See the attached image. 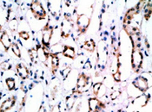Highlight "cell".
Here are the masks:
<instances>
[{"label":"cell","instance_id":"1","mask_svg":"<svg viewBox=\"0 0 152 112\" xmlns=\"http://www.w3.org/2000/svg\"><path fill=\"white\" fill-rule=\"evenodd\" d=\"M130 63L131 68L134 71L135 73H139L142 68L143 63V55L139 48L137 47H132L131 56H130Z\"/></svg>","mask_w":152,"mask_h":112},{"label":"cell","instance_id":"2","mask_svg":"<svg viewBox=\"0 0 152 112\" xmlns=\"http://www.w3.org/2000/svg\"><path fill=\"white\" fill-rule=\"evenodd\" d=\"M53 33H54V26L48 22L46 25L42 29V40H41V45L48 52H49V48L50 47Z\"/></svg>","mask_w":152,"mask_h":112},{"label":"cell","instance_id":"3","mask_svg":"<svg viewBox=\"0 0 152 112\" xmlns=\"http://www.w3.org/2000/svg\"><path fill=\"white\" fill-rule=\"evenodd\" d=\"M90 81H91V78L88 75H86L84 73H79L76 82V88L73 92L77 95L80 93H83V90H88L90 88L89 85Z\"/></svg>","mask_w":152,"mask_h":112},{"label":"cell","instance_id":"4","mask_svg":"<svg viewBox=\"0 0 152 112\" xmlns=\"http://www.w3.org/2000/svg\"><path fill=\"white\" fill-rule=\"evenodd\" d=\"M30 10L33 14L34 17L37 20H45L46 18L47 14L45 9L39 1H32L30 5Z\"/></svg>","mask_w":152,"mask_h":112},{"label":"cell","instance_id":"5","mask_svg":"<svg viewBox=\"0 0 152 112\" xmlns=\"http://www.w3.org/2000/svg\"><path fill=\"white\" fill-rule=\"evenodd\" d=\"M91 24V17L85 14H80L77 17V20H76V25H77V30L78 35H81L83 34H84L89 26Z\"/></svg>","mask_w":152,"mask_h":112},{"label":"cell","instance_id":"6","mask_svg":"<svg viewBox=\"0 0 152 112\" xmlns=\"http://www.w3.org/2000/svg\"><path fill=\"white\" fill-rule=\"evenodd\" d=\"M131 85L137 90L138 91H140L141 93H142V94L147 93L148 90L150 88V85H149L148 79L146 78H144L142 75H139L137 78H135V79L132 81Z\"/></svg>","mask_w":152,"mask_h":112},{"label":"cell","instance_id":"7","mask_svg":"<svg viewBox=\"0 0 152 112\" xmlns=\"http://www.w3.org/2000/svg\"><path fill=\"white\" fill-rule=\"evenodd\" d=\"M87 103L89 112H100L105 108V103L96 97L88 98Z\"/></svg>","mask_w":152,"mask_h":112},{"label":"cell","instance_id":"8","mask_svg":"<svg viewBox=\"0 0 152 112\" xmlns=\"http://www.w3.org/2000/svg\"><path fill=\"white\" fill-rule=\"evenodd\" d=\"M73 29V22L72 20H66L64 19V21L61 23V29H60V35L62 39L69 38L71 34V30Z\"/></svg>","mask_w":152,"mask_h":112},{"label":"cell","instance_id":"9","mask_svg":"<svg viewBox=\"0 0 152 112\" xmlns=\"http://www.w3.org/2000/svg\"><path fill=\"white\" fill-rule=\"evenodd\" d=\"M16 73H17V75L21 78V80H26L30 78V70L28 67L23 63V62H19L16 65Z\"/></svg>","mask_w":152,"mask_h":112},{"label":"cell","instance_id":"10","mask_svg":"<svg viewBox=\"0 0 152 112\" xmlns=\"http://www.w3.org/2000/svg\"><path fill=\"white\" fill-rule=\"evenodd\" d=\"M37 59L43 64H46L48 60H49V52L46 49L41 45V43H37Z\"/></svg>","mask_w":152,"mask_h":112},{"label":"cell","instance_id":"11","mask_svg":"<svg viewBox=\"0 0 152 112\" xmlns=\"http://www.w3.org/2000/svg\"><path fill=\"white\" fill-rule=\"evenodd\" d=\"M48 9L49 11L50 12L51 16L53 17L56 18V20H58L59 17H60V14H61V3L60 1H57V2H49L48 3Z\"/></svg>","mask_w":152,"mask_h":112},{"label":"cell","instance_id":"12","mask_svg":"<svg viewBox=\"0 0 152 112\" xmlns=\"http://www.w3.org/2000/svg\"><path fill=\"white\" fill-rule=\"evenodd\" d=\"M17 103V96H12L11 98L4 100L0 105V112H7L11 111L16 105Z\"/></svg>","mask_w":152,"mask_h":112},{"label":"cell","instance_id":"13","mask_svg":"<svg viewBox=\"0 0 152 112\" xmlns=\"http://www.w3.org/2000/svg\"><path fill=\"white\" fill-rule=\"evenodd\" d=\"M0 43L4 47L5 52H8L9 49L11 48L12 42L6 30H3L2 33H1V35H0Z\"/></svg>","mask_w":152,"mask_h":112},{"label":"cell","instance_id":"14","mask_svg":"<svg viewBox=\"0 0 152 112\" xmlns=\"http://www.w3.org/2000/svg\"><path fill=\"white\" fill-rule=\"evenodd\" d=\"M62 54L65 58H68L70 60H75L77 57L76 48L69 45H64V49H63Z\"/></svg>","mask_w":152,"mask_h":112},{"label":"cell","instance_id":"15","mask_svg":"<svg viewBox=\"0 0 152 112\" xmlns=\"http://www.w3.org/2000/svg\"><path fill=\"white\" fill-rule=\"evenodd\" d=\"M137 14H138V12L136 10L135 7L129 9L127 12L125 13V16H124V25H130L132 20L134 19L135 16H137Z\"/></svg>","mask_w":152,"mask_h":112},{"label":"cell","instance_id":"16","mask_svg":"<svg viewBox=\"0 0 152 112\" xmlns=\"http://www.w3.org/2000/svg\"><path fill=\"white\" fill-rule=\"evenodd\" d=\"M77 95L76 93H74V92H72L71 94L66 97V98H65V106H66V109H67L68 111H70L74 108L75 103L77 102Z\"/></svg>","mask_w":152,"mask_h":112},{"label":"cell","instance_id":"17","mask_svg":"<svg viewBox=\"0 0 152 112\" xmlns=\"http://www.w3.org/2000/svg\"><path fill=\"white\" fill-rule=\"evenodd\" d=\"M150 98H151V95L150 94H142L140 96H138L137 98H135L134 103H137V105H138L139 107H144L147 105L148 103V101L150 100Z\"/></svg>","mask_w":152,"mask_h":112},{"label":"cell","instance_id":"18","mask_svg":"<svg viewBox=\"0 0 152 112\" xmlns=\"http://www.w3.org/2000/svg\"><path fill=\"white\" fill-rule=\"evenodd\" d=\"M63 49H64V44L57 42V43H54L53 45H50V47L49 48V54L50 55H58L59 54H62Z\"/></svg>","mask_w":152,"mask_h":112},{"label":"cell","instance_id":"19","mask_svg":"<svg viewBox=\"0 0 152 112\" xmlns=\"http://www.w3.org/2000/svg\"><path fill=\"white\" fill-rule=\"evenodd\" d=\"M50 55V54H49ZM50 66H51V72H52V74L54 75L57 71L58 70L59 65V58L58 55H50Z\"/></svg>","mask_w":152,"mask_h":112},{"label":"cell","instance_id":"20","mask_svg":"<svg viewBox=\"0 0 152 112\" xmlns=\"http://www.w3.org/2000/svg\"><path fill=\"white\" fill-rule=\"evenodd\" d=\"M96 42H94V40H92V39L87 40L82 45L83 49H84V50H86V51H88L90 53H93L95 49H96Z\"/></svg>","mask_w":152,"mask_h":112},{"label":"cell","instance_id":"21","mask_svg":"<svg viewBox=\"0 0 152 112\" xmlns=\"http://www.w3.org/2000/svg\"><path fill=\"white\" fill-rule=\"evenodd\" d=\"M151 1H147L145 6L143 7V17L146 21H148L150 18H151Z\"/></svg>","mask_w":152,"mask_h":112},{"label":"cell","instance_id":"22","mask_svg":"<svg viewBox=\"0 0 152 112\" xmlns=\"http://www.w3.org/2000/svg\"><path fill=\"white\" fill-rule=\"evenodd\" d=\"M18 21L16 17H12L11 20L8 21V23H7V26H8V29L9 30H11L12 32H16L18 29Z\"/></svg>","mask_w":152,"mask_h":112},{"label":"cell","instance_id":"23","mask_svg":"<svg viewBox=\"0 0 152 112\" xmlns=\"http://www.w3.org/2000/svg\"><path fill=\"white\" fill-rule=\"evenodd\" d=\"M5 85H6L8 90H10V91L14 90L16 89V80H15V78H12V77L6 78L5 79Z\"/></svg>","mask_w":152,"mask_h":112},{"label":"cell","instance_id":"24","mask_svg":"<svg viewBox=\"0 0 152 112\" xmlns=\"http://www.w3.org/2000/svg\"><path fill=\"white\" fill-rule=\"evenodd\" d=\"M11 50H12V52L14 54V55H16L18 58H21V50H20V48H19V46L18 45L17 42H12V46H11Z\"/></svg>","mask_w":152,"mask_h":112},{"label":"cell","instance_id":"25","mask_svg":"<svg viewBox=\"0 0 152 112\" xmlns=\"http://www.w3.org/2000/svg\"><path fill=\"white\" fill-rule=\"evenodd\" d=\"M70 72H71V67H67L65 68H64L62 71H61V75H62V78H63V80H66L69 75L70 74Z\"/></svg>","mask_w":152,"mask_h":112},{"label":"cell","instance_id":"26","mask_svg":"<svg viewBox=\"0 0 152 112\" xmlns=\"http://www.w3.org/2000/svg\"><path fill=\"white\" fill-rule=\"evenodd\" d=\"M12 64L7 60L2 61L0 63V70H2V71H9V70L12 69Z\"/></svg>","mask_w":152,"mask_h":112},{"label":"cell","instance_id":"27","mask_svg":"<svg viewBox=\"0 0 152 112\" xmlns=\"http://www.w3.org/2000/svg\"><path fill=\"white\" fill-rule=\"evenodd\" d=\"M121 93H122V91L120 90H115L111 91L110 94V99L111 101L116 100V99H117L119 98Z\"/></svg>","mask_w":152,"mask_h":112},{"label":"cell","instance_id":"28","mask_svg":"<svg viewBox=\"0 0 152 112\" xmlns=\"http://www.w3.org/2000/svg\"><path fill=\"white\" fill-rule=\"evenodd\" d=\"M102 85H103V83H102V82L95 83L93 85H92V92H93V94L96 97H97L98 91H99V90H100Z\"/></svg>","mask_w":152,"mask_h":112},{"label":"cell","instance_id":"29","mask_svg":"<svg viewBox=\"0 0 152 112\" xmlns=\"http://www.w3.org/2000/svg\"><path fill=\"white\" fill-rule=\"evenodd\" d=\"M28 54H29V56L31 58V60L33 62V63H36V59H37V50H36L35 47L30 49L28 51Z\"/></svg>","mask_w":152,"mask_h":112},{"label":"cell","instance_id":"30","mask_svg":"<svg viewBox=\"0 0 152 112\" xmlns=\"http://www.w3.org/2000/svg\"><path fill=\"white\" fill-rule=\"evenodd\" d=\"M18 35H19V37H20L21 39H23L24 41H28V40L30 39V37H31L30 33H29L28 31H26V30H22V31H20V32L18 33Z\"/></svg>","mask_w":152,"mask_h":112},{"label":"cell","instance_id":"31","mask_svg":"<svg viewBox=\"0 0 152 112\" xmlns=\"http://www.w3.org/2000/svg\"><path fill=\"white\" fill-rule=\"evenodd\" d=\"M121 72L120 71H117L116 73H114L113 74H112V77H113V79H114V81L115 82H117V83H120L121 82V80H122V77H121Z\"/></svg>","mask_w":152,"mask_h":112},{"label":"cell","instance_id":"32","mask_svg":"<svg viewBox=\"0 0 152 112\" xmlns=\"http://www.w3.org/2000/svg\"><path fill=\"white\" fill-rule=\"evenodd\" d=\"M50 112H61V104H60V103L55 104V105L52 107Z\"/></svg>","mask_w":152,"mask_h":112},{"label":"cell","instance_id":"33","mask_svg":"<svg viewBox=\"0 0 152 112\" xmlns=\"http://www.w3.org/2000/svg\"><path fill=\"white\" fill-rule=\"evenodd\" d=\"M91 67H92V66H91V62L88 60L83 64V69H85V70H90V69L91 68Z\"/></svg>","mask_w":152,"mask_h":112},{"label":"cell","instance_id":"34","mask_svg":"<svg viewBox=\"0 0 152 112\" xmlns=\"http://www.w3.org/2000/svg\"><path fill=\"white\" fill-rule=\"evenodd\" d=\"M37 112H46L45 106L44 104H41L40 107H39V109H38V111H37Z\"/></svg>","mask_w":152,"mask_h":112},{"label":"cell","instance_id":"35","mask_svg":"<svg viewBox=\"0 0 152 112\" xmlns=\"http://www.w3.org/2000/svg\"><path fill=\"white\" fill-rule=\"evenodd\" d=\"M2 97H3V94H2V91H0V101L2 99Z\"/></svg>","mask_w":152,"mask_h":112},{"label":"cell","instance_id":"36","mask_svg":"<svg viewBox=\"0 0 152 112\" xmlns=\"http://www.w3.org/2000/svg\"><path fill=\"white\" fill-rule=\"evenodd\" d=\"M2 31H3V29H2V25H1V23H0V33H2Z\"/></svg>","mask_w":152,"mask_h":112},{"label":"cell","instance_id":"37","mask_svg":"<svg viewBox=\"0 0 152 112\" xmlns=\"http://www.w3.org/2000/svg\"><path fill=\"white\" fill-rule=\"evenodd\" d=\"M2 57H3V56H2V55H1V54H0V60H1V59H2Z\"/></svg>","mask_w":152,"mask_h":112}]
</instances>
